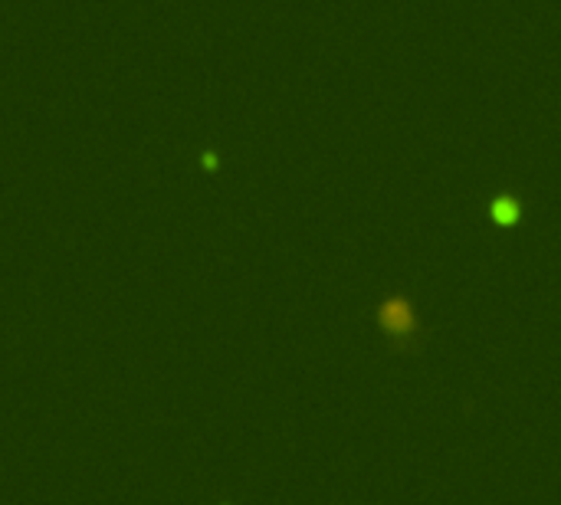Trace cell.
Wrapping results in <instances>:
<instances>
[{
    "mask_svg": "<svg viewBox=\"0 0 561 505\" xmlns=\"http://www.w3.org/2000/svg\"><path fill=\"white\" fill-rule=\"evenodd\" d=\"M374 322L381 328V335L391 341L394 351H414L420 345V318H417V309L407 295H384L378 309H374Z\"/></svg>",
    "mask_w": 561,
    "mask_h": 505,
    "instance_id": "obj_1",
    "label": "cell"
},
{
    "mask_svg": "<svg viewBox=\"0 0 561 505\" xmlns=\"http://www.w3.org/2000/svg\"><path fill=\"white\" fill-rule=\"evenodd\" d=\"M493 214L499 224H512V220H516V201H512V197H503V201L493 207Z\"/></svg>",
    "mask_w": 561,
    "mask_h": 505,
    "instance_id": "obj_2",
    "label": "cell"
}]
</instances>
